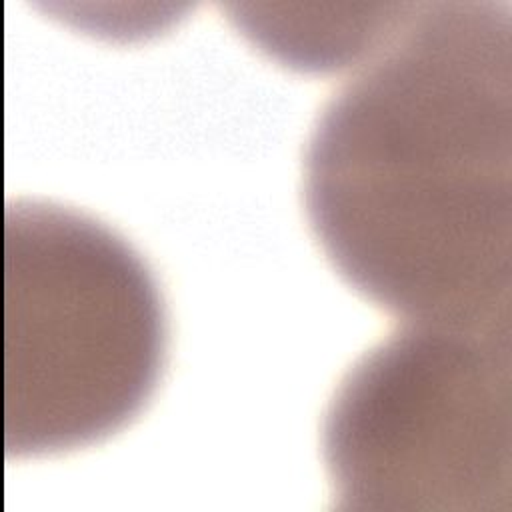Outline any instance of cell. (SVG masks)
<instances>
[{
	"label": "cell",
	"instance_id": "6da1fadb",
	"mask_svg": "<svg viewBox=\"0 0 512 512\" xmlns=\"http://www.w3.org/2000/svg\"><path fill=\"white\" fill-rule=\"evenodd\" d=\"M326 102L310 226L404 322H510V2L418 4Z\"/></svg>",
	"mask_w": 512,
	"mask_h": 512
},
{
	"label": "cell",
	"instance_id": "7a4b0ae2",
	"mask_svg": "<svg viewBox=\"0 0 512 512\" xmlns=\"http://www.w3.org/2000/svg\"><path fill=\"white\" fill-rule=\"evenodd\" d=\"M168 318L140 252L98 218L50 202L4 212V444L82 448L124 428L160 380Z\"/></svg>",
	"mask_w": 512,
	"mask_h": 512
},
{
	"label": "cell",
	"instance_id": "3957f363",
	"mask_svg": "<svg viewBox=\"0 0 512 512\" xmlns=\"http://www.w3.org/2000/svg\"><path fill=\"white\" fill-rule=\"evenodd\" d=\"M322 452L346 510H508L510 322H406L340 380Z\"/></svg>",
	"mask_w": 512,
	"mask_h": 512
}]
</instances>
